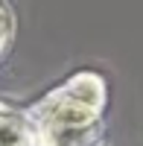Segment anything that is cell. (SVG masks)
<instances>
[{
    "label": "cell",
    "instance_id": "cell-2",
    "mask_svg": "<svg viewBox=\"0 0 143 146\" xmlns=\"http://www.w3.org/2000/svg\"><path fill=\"white\" fill-rule=\"evenodd\" d=\"M0 146H41L32 120L15 111H0Z\"/></svg>",
    "mask_w": 143,
    "mask_h": 146
},
{
    "label": "cell",
    "instance_id": "cell-1",
    "mask_svg": "<svg viewBox=\"0 0 143 146\" xmlns=\"http://www.w3.org/2000/svg\"><path fill=\"white\" fill-rule=\"evenodd\" d=\"M105 102L102 79L79 73L29 111L41 146H93Z\"/></svg>",
    "mask_w": 143,
    "mask_h": 146
},
{
    "label": "cell",
    "instance_id": "cell-3",
    "mask_svg": "<svg viewBox=\"0 0 143 146\" xmlns=\"http://www.w3.org/2000/svg\"><path fill=\"white\" fill-rule=\"evenodd\" d=\"M9 35H12V15H9V9L0 3V53H3Z\"/></svg>",
    "mask_w": 143,
    "mask_h": 146
}]
</instances>
